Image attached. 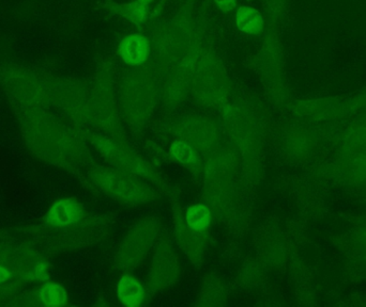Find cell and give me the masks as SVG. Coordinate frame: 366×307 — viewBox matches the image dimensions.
Returning <instances> with one entry per match:
<instances>
[{
  "label": "cell",
  "instance_id": "6da1fadb",
  "mask_svg": "<svg viewBox=\"0 0 366 307\" xmlns=\"http://www.w3.org/2000/svg\"><path fill=\"white\" fill-rule=\"evenodd\" d=\"M84 216L82 205L73 198H64L55 203L47 214L51 225L62 226L76 223Z\"/></svg>",
  "mask_w": 366,
  "mask_h": 307
},
{
  "label": "cell",
  "instance_id": "7a4b0ae2",
  "mask_svg": "<svg viewBox=\"0 0 366 307\" xmlns=\"http://www.w3.org/2000/svg\"><path fill=\"white\" fill-rule=\"evenodd\" d=\"M148 41L139 35H128L120 43L119 54L129 66H139L148 58Z\"/></svg>",
  "mask_w": 366,
  "mask_h": 307
},
{
  "label": "cell",
  "instance_id": "3957f363",
  "mask_svg": "<svg viewBox=\"0 0 366 307\" xmlns=\"http://www.w3.org/2000/svg\"><path fill=\"white\" fill-rule=\"evenodd\" d=\"M118 297L123 304L137 306L143 302L145 291L137 279L125 275L121 277L118 284Z\"/></svg>",
  "mask_w": 366,
  "mask_h": 307
},
{
  "label": "cell",
  "instance_id": "277c9868",
  "mask_svg": "<svg viewBox=\"0 0 366 307\" xmlns=\"http://www.w3.org/2000/svg\"><path fill=\"white\" fill-rule=\"evenodd\" d=\"M238 28L249 35H259L263 31V19L261 13L251 7L240 8L237 13Z\"/></svg>",
  "mask_w": 366,
  "mask_h": 307
},
{
  "label": "cell",
  "instance_id": "5b68a950",
  "mask_svg": "<svg viewBox=\"0 0 366 307\" xmlns=\"http://www.w3.org/2000/svg\"><path fill=\"white\" fill-rule=\"evenodd\" d=\"M186 222L192 230L202 232L211 222L209 208L204 205H194L186 212Z\"/></svg>",
  "mask_w": 366,
  "mask_h": 307
},
{
  "label": "cell",
  "instance_id": "8992f818",
  "mask_svg": "<svg viewBox=\"0 0 366 307\" xmlns=\"http://www.w3.org/2000/svg\"><path fill=\"white\" fill-rule=\"evenodd\" d=\"M41 302L46 306H61L66 304L67 292L64 287L55 283H47L40 289Z\"/></svg>",
  "mask_w": 366,
  "mask_h": 307
},
{
  "label": "cell",
  "instance_id": "52a82bcc",
  "mask_svg": "<svg viewBox=\"0 0 366 307\" xmlns=\"http://www.w3.org/2000/svg\"><path fill=\"white\" fill-rule=\"evenodd\" d=\"M121 15L129 19L132 23L141 24L146 19L147 15V6L145 3H128L120 8Z\"/></svg>",
  "mask_w": 366,
  "mask_h": 307
},
{
  "label": "cell",
  "instance_id": "ba28073f",
  "mask_svg": "<svg viewBox=\"0 0 366 307\" xmlns=\"http://www.w3.org/2000/svg\"><path fill=\"white\" fill-rule=\"evenodd\" d=\"M173 156L179 161V162L188 163L195 162V153L192 147L186 143L176 142L173 145L172 149Z\"/></svg>",
  "mask_w": 366,
  "mask_h": 307
},
{
  "label": "cell",
  "instance_id": "9c48e42d",
  "mask_svg": "<svg viewBox=\"0 0 366 307\" xmlns=\"http://www.w3.org/2000/svg\"><path fill=\"white\" fill-rule=\"evenodd\" d=\"M216 5L223 11L229 12L237 5V0H216Z\"/></svg>",
  "mask_w": 366,
  "mask_h": 307
},
{
  "label": "cell",
  "instance_id": "30bf717a",
  "mask_svg": "<svg viewBox=\"0 0 366 307\" xmlns=\"http://www.w3.org/2000/svg\"><path fill=\"white\" fill-rule=\"evenodd\" d=\"M139 3H145V5H147V3H151L152 0H139Z\"/></svg>",
  "mask_w": 366,
  "mask_h": 307
}]
</instances>
